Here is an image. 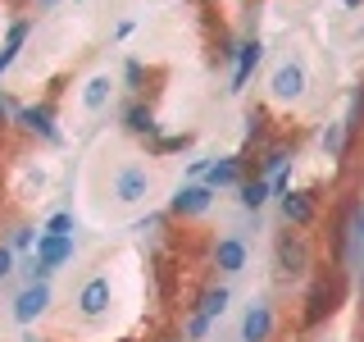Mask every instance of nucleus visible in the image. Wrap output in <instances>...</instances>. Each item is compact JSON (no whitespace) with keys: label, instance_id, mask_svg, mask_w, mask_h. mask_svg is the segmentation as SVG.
<instances>
[{"label":"nucleus","instance_id":"1","mask_svg":"<svg viewBox=\"0 0 364 342\" xmlns=\"http://www.w3.org/2000/svg\"><path fill=\"white\" fill-rule=\"evenodd\" d=\"M109 197L119 205H146L155 197V174L141 165V160H123L109 178Z\"/></svg>","mask_w":364,"mask_h":342},{"label":"nucleus","instance_id":"2","mask_svg":"<svg viewBox=\"0 0 364 342\" xmlns=\"http://www.w3.org/2000/svg\"><path fill=\"white\" fill-rule=\"evenodd\" d=\"M109 306H114V283H109V274H91L82 288H77V315L96 324V319L109 315Z\"/></svg>","mask_w":364,"mask_h":342},{"label":"nucleus","instance_id":"3","mask_svg":"<svg viewBox=\"0 0 364 342\" xmlns=\"http://www.w3.org/2000/svg\"><path fill=\"white\" fill-rule=\"evenodd\" d=\"M305 87H310V73H305V64L301 60H282V64H273V73H269V96L273 100H301L305 96Z\"/></svg>","mask_w":364,"mask_h":342},{"label":"nucleus","instance_id":"4","mask_svg":"<svg viewBox=\"0 0 364 342\" xmlns=\"http://www.w3.org/2000/svg\"><path fill=\"white\" fill-rule=\"evenodd\" d=\"M210 205H214L210 182H182L173 197H168V214H173V219H196V214H205Z\"/></svg>","mask_w":364,"mask_h":342},{"label":"nucleus","instance_id":"5","mask_svg":"<svg viewBox=\"0 0 364 342\" xmlns=\"http://www.w3.org/2000/svg\"><path fill=\"white\" fill-rule=\"evenodd\" d=\"M50 311V283H28L18 296H14V306H9V315H14V324H37V319Z\"/></svg>","mask_w":364,"mask_h":342},{"label":"nucleus","instance_id":"6","mask_svg":"<svg viewBox=\"0 0 364 342\" xmlns=\"http://www.w3.org/2000/svg\"><path fill=\"white\" fill-rule=\"evenodd\" d=\"M259 60H264V41H259V37H246L242 46H237V60H232V83H228V91H232V96H242V91H246V83L255 78Z\"/></svg>","mask_w":364,"mask_h":342},{"label":"nucleus","instance_id":"7","mask_svg":"<svg viewBox=\"0 0 364 342\" xmlns=\"http://www.w3.org/2000/svg\"><path fill=\"white\" fill-rule=\"evenodd\" d=\"M250 265V251H246V237L242 233H228L219 237V247H214V269L223 274V279H237Z\"/></svg>","mask_w":364,"mask_h":342},{"label":"nucleus","instance_id":"8","mask_svg":"<svg viewBox=\"0 0 364 342\" xmlns=\"http://www.w3.org/2000/svg\"><path fill=\"white\" fill-rule=\"evenodd\" d=\"M337 242H341V260L360 269V260H364V201L350 205V214H346V224H341Z\"/></svg>","mask_w":364,"mask_h":342},{"label":"nucleus","instance_id":"9","mask_svg":"<svg viewBox=\"0 0 364 342\" xmlns=\"http://www.w3.org/2000/svg\"><path fill=\"white\" fill-rule=\"evenodd\" d=\"M14 123H18L23 133H32V137H41V142L60 146V128H55V114H50V105H18Z\"/></svg>","mask_w":364,"mask_h":342},{"label":"nucleus","instance_id":"10","mask_svg":"<svg viewBox=\"0 0 364 342\" xmlns=\"http://www.w3.org/2000/svg\"><path fill=\"white\" fill-rule=\"evenodd\" d=\"M77 256V237H60V233H41L37 237V260L46 269H60V265H68V260Z\"/></svg>","mask_w":364,"mask_h":342},{"label":"nucleus","instance_id":"11","mask_svg":"<svg viewBox=\"0 0 364 342\" xmlns=\"http://www.w3.org/2000/svg\"><path fill=\"white\" fill-rule=\"evenodd\" d=\"M269 338H273V306L250 301L242 315V342H269Z\"/></svg>","mask_w":364,"mask_h":342},{"label":"nucleus","instance_id":"12","mask_svg":"<svg viewBox=\"0 0 364 342\" xmlns=\"http://www.w3.org/2000/svg\"><path fill=\"white\" fill-rule=\"evenodd\" d=\"M278 210L287 219V228H310L314 224V192H287L278 201Z\"/></svg>","mask_w":364,"mask_h":342},{"label":"nucleus","instance_id":"13","mask_svg":"<svg viewBox=\"0 0 364 342\" xmlns=\"http://www.w3.org/2000/svg\"><path fill=\"white\" fill-rule=\"evenodd\" d=\"M205 182H210L214 192H228V187H242V155H214L210 174H205Z\"/></svg>","mask_w":364,"mask_h":342},{"label":"nucleus","instance_id":"14","mask_svg":"<svg viewBox=\"0 0 364 342\" xmlns=\"http://www.w3.org/2000/svg\"><path fill=\"white\" fill-rule=\"evenodd\" d=\"M273 256H278V269L282 274H305V265H310V251H305V242L296 233H282Z\"/></svg>","mask_w":364,"mask_h":342},{"label":"nucleus","instance_id":"15","mask_svg":"<svg viewBox=\"0 0 364 342\" xmlns=\"http://www.w3.org/2000/svg\"><path fill=\"white\" fill-rule=\"evenodd\" d=\"M123 128H128L132 137H159V123H155V110L146 105V100H128L123 105Z\"/></svg>","mask_w":364,"mask_h":342},{"label":"nucleus","instance_id":"16","mask_svg":"<svg viewBox=\"0 0 364 342\" xmlns=\"http://www.w3.org/2000/svg\"><path fill=\"white\" fill-rule=\"evenodd\" d=\"M32 37V19H14L9 23V32H5V46H0V78L9 73V64L18 60V51H23V41Z\"/></svg>","mask_w":364,"mask_h":342},{"label":"nucleus","instance_id":"17","mask_svg":"<svg viewBox=\"0 0 364 342\" xmlns=\"http://www.w3.org/2000/svg\"><path fill=\"white\" fill-rule=\"evenodd\" d=\"M109 96H114V78L109 73H91L87 87H82V110L87 114H100V110L109 105Z\"/></svg>","mask_w":364,"mask_h":342},{"label":"nucleus","instance_id":"18","mask_svg":"<svg viewBox=\"0 0 364 342\" xmlns=\"http://www.w3.org/2000/svg\"><path fill=\"white\" fill-rule=\"evenodd\" d=\"M269 197H273L269 178H246L242 187H237V201H242V210H246V214H259V210L269 205Z\"/></svg>","mask_w":364,"mask_h":342},{"label":"nucleus","instance_id":"19","mask_svg":"<svg viewBox=\"0 0 364 342\" xmlns=\"http://www.w3.org/2000/svg\"><path fill=\"white\" fill-rule=\"evenodd\" d=\"M228 301H232V288H228V283H214V288L200 292L196 311H200L205 319H223V315H228Z\"/></svg>","mask_w":364,"mask_h":342},{"label":"nucleus","instance_id":"20","mask_svg":"<svg viewBox=\"0 0 364 342\" xmlns=\"http://www.w3.org/2000/svg\"><path fill=\"white\" fill-rule=\"evenodd\" d=\"M282 169H291V146H269V151L259 155V178H273V174H282Z\"/></svg>","mask_w":364,"mask_h":342},{"label":"nucleus","instance_id":"21","mask_svg":"<svg viewBox=\"0 0 364 342\" xmlns=\"http://www.w3.org/2000/svg\"><path fill=\"white\" fill-rule=\"evenodd\" d=\"M123 87H128L132 96L141 100V87H146V64L136 60V55H128V60H123Z\"/></svg>","mask_w":364,"mask_h":342},{"label":"nucleus","instance_id":"22","mask_svg":"<svg viewBox=\"0 0 364 342\" xmlns=\"http://www.w3.org/2000/svg\"><path fill=\"white\" fill-rule=\"evenodd\" d=\"M323 155L328 160H341V155H346V128H341V119L323 128Z\"/></svg>","mask_w":364,"mask_h":342},{"label":"nucleus","instance_id":"23","mask_svg":"<svg viewBox=\"0 0 364 342\" xmlns=\"http://www.w3.org/2000/svg\"><path fill=\"white\" fill-rule=\"evenodd\" d=\"M191 146V137L187 133H173V137H151V155H173V151H187Z\"/></svg>","mask_w":364,"mask_h":342},{"label":"nucleus","instance_id":"24","mask_svg":"<svg viewBox=\"0 0 364 342\" xmlns=\"http://www.w3.org/2000/svg\"><path fill=\"white\" fill-rule=\"evenodd\" d=\"M41 233H60V237H73V233H77V219H73V210H60V214H50Z\"/></svg>","mask_w":364,"mask_h":342},{"label":"nucleus","instance_id":"25","mask_svg":"<svg viewBox=\"0 0 364 342\" xmlns=\"http://www.w3.org/2000/svg\"><path fill=\"white\" fill-rule=\"evenodd\" d=\"M210 324H214V319H205L200 311H191V319H187V338H191V342H200L205 333H210Z\"/></svg>","mask_w":364,"mask_h":342},{"label":"nucleus","instance_id":"26","mask_svg":"<svg viewBox=\"0 0 364 342\" xmlns=\"http://www.w3.org/2000/svg\"><path fill=\"white\" fill-rule=\"evenodd\" d=\"M37 237L41 233H32V228H14V233H9V247H14V251H28V247H37Z\"/></svg>","mask_w":364,"mask_h":342},{"label":"nucleus","instance_id":"27","mask_svg":"<svg viewBox=\"0 0 364 342\" xmlns=\"http://www.w3.org/2000/svg\"><path fill=\"white\" fill-rule=\"evenodd\" d=\"M269 187H273V201H282L291 192V169H282V174H273L269 178Z\"/></svg>","mask_w":364,"mask_h":342},{"label":"nucleus","instance_id":"28","mask_svg":"<svg viewBox=\"0 0 364 342\" xmlns=\"http://www.w3.org/2000/svg\"><path fill=\"white\" fill-rule=\"evenodd\" d=\"M210 165H214V155H200V160H191V165H187V178H191V182H205V174H210Z\"/></svg>","mask_w":364,"mask_h":342},{"label":"nucleus","instance_id":"29","mask_svg":"<svg viewBox=\"0 0 364 342\" xmlns=\"http://www.w3.org/2000/svg\"><path fill=\"white\" fill-rule=\"evenodd\" d=\"M14 256H18V251H14V247H9V242H5V247H0V283H5V279H9V274H14V269H18V265H14Z\"/></svg>","mask_w":364,"mask_h":342},{"label":"nucleus","instance_id":"30","mask_svg":"<svg viewBox=\"0 0 364 342\" xmlns=\"http://www.w3.org/2000/svg\"><path fill=\"white\" fill-rule=\"evenodd\" d=\"M264 137V114H246V142H259Z\"/></svg>","mask_w":364,"mask_h":342},{"label":"nucleus","instance_id":"31","mask_svg":"<svg viewBox=\"0 0 364 342\" xmlns=\"http://www.w3.org/2000/svg\"><path fill=\"white\" fill-rule=\"evenodd\" d=\"M14 114H18V105H14V100H9V91L0 87V119H14Z\"/></svg>","mask_w":364,"mask_h":342},{"label":"nucleus","instance_id":"32","mask_svg":"<svg viewBox=\"0 0 364 342\" xmlns=\"http://www.w3.org/2000/svg\"><path fill=\"white\" fill-rule=\"evenodd\" d=\"M132 28H136V23H132V19H123L119 28H114V37H119V41H123V37H132Z\"/></svg>","mask_w":364,"mask_h":342},{"label":"nucleus","instance_id":"33","mask_svg":"<svg viewBox=\"0 0 364 342\" xmlns=\"http://www.w3.org/2000/svg\"><path fill=\"white\" fill-rule=\"evenodd\" d=\"M341 5H346V9H360V5H364V0H341Z\"/></svg>","mask_w":364,"mask_h":342},{"label":"nucleus","instance_id":"34","mask_svg":"<svg viewBox=\"0 0 364 342\" xmlns=\"http://www.w3.org/2000/svg\"><path fill=\"white\" fill-rule=\"evenodd\" d=\"M37 5H55V0H37Z\"/></svg>","mask_w":364,"mask_h":342},{"label":"nucleus","instance_id":"35","mask_svg":"<svg viewBox=\"0 0 364 342\" xmlns=\"http://www.w3.org/2000/svg\"><path fill=\"white\" fill-rule=\"evenodd\" d=\"M23 342H41V338H23Z\"/></svg>","mask_w":364,"mask_h":342},{"label":"nucleus","instance_id":"36","mask_svg":"<svg viewBox=\"0 0 364 342\" xmlns=\"http://www.w3.org/2000/svg\"><path fill=\"white\" fill-rule=\"evenodd\" d=\"M360 274H364V260H360Z\"/></svg>","mask_w":364,"mask_h":342}]
</instances>
